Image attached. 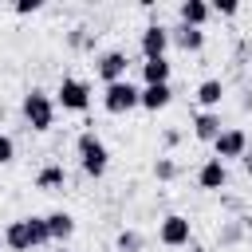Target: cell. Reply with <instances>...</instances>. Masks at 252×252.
<instances>
[{"label": "cell", "instance_id": "obj_1", "mask_svg": "<svg viewBox=\"0 0 252 252\" xmlns=\"http://www.w3.org/2000/svg\"><path fill=\"white\" fill-rule=\"evenodd\" d=\"M75 158H79V169L87 173V177H106V169H110V150H106V142L94 134V130H79V138H75Z\"/></svg>", "mask_w": 252, "mask_h": 252}, {"label": "cell", "instance_id": "obj_2", "mask_svg": "<svg viewBox=\"0 0 252 252\" xmlns=\"http://www.w3.org/2000/svg\"><path fill=\"white\" fill-rule=\"evenodd\" d=\"M20 114H24V122H28L32 134H47V130L55 126V98H51L43 87H32V91H24V98H20Z\"/></svg>", "mask_w": 252, "mask_h": 252}, {"label": "cell", "instance_id": "obj_3", "mask_svg": "<svg viewBox=\"0 0 252 252\" xmlns=\"http://www.w3.org/2000/svg\"><path fill=\"white\" fill-rule=\"evenodd\" d=\"M51 98H55V106H63V110L83 114V110L91 106V83H87V79H75V75H63Z\"/></svg>", "mask_w": 252, "mask_h": 252}, {"label": "cell", "instance_id": "obj_4", "mask_svg": "<svg viewBox=\"0 0 252 252\" xmlns=\"http://www.w3.org/2000/svg\"><path fill=\"white\" fill-rule=\"evenodd\" d=\"M158 244L161 248H189L193 244V220L181 213H169L158 220Z\"/></svg>", "mask_w": 252, "mask_h": 252}, {"label": "cell", "instance_id": "obj_5", "mask_svg": "<svg viewBox=\"0 0 252 252\" xmlns=\"http://www.w3.org/2000/svg\"><path fill=\"white\" fill-rule=\"evenodd\" d=\"M91 67H94V75L102 79V87H110V83H122V79H126V71H130V55H126L122 47H110V51H98Z\"/></svg>", "mask_w": 252, "mask_h": 252}, {"label": "cell", "instance_id": "obj_6", "mask_svg": "<svg viewBox=\"0 0 252 252\" xmlns=\"http://www.w3.org/2000/svg\"><path fill=\"white\" fill-rule=\"evenodd\" d=\"M138 91L142 87H134L130 79L102 87V110L106 114H130V110H138Z\"/></svg>", "mask_w": 252, "mask_h": 252}, {"label": "cell", "instance_id": "obj_7", "mask_svg": "<svg viewBox=\"0 0 252 252\" xmlns=\"http://www.w3.org/2000/svg\"><path fill=\"white\" fill-rule=\"evenodd\" d=\"M244 150H248V130L244 126H224L213 138V158L217 161H240Z\"/></svg>", "mask_w": 252, "mask_h": 252}, {"label": "cell", "instance_id": "obj_8", "mask_svg": "<svg viewBox=\"0 0 252 252\" xmlns=\"http://www.w3.org/2000/svg\"><path fill=\"white\" fill-rule=\"evenodd\" d=\"M138 51H142V59H165V51H169V28L158 24V20H150L138 32Z\"/></svg>", "mask_w": 252, "mask_h": 252}, {"label": "cell", "instance_id": "obj_9", "mask_svg": "<svg viewBox=\"0 0 252 252\" xmlns=\"http://www.w3.org/2000/svg\"><path fill=\"white\" fill-rule=\"evenodd\" d=\"M205 28H185V24H173L169 28V47H177V51H185V55H197V51H205Z\"/></svg>", "mask_w": 252, "mask_h": 252}, {"label": "cell", "instance_id": "obj_10", "mask_svg": "<svg viewBox=\"0 0 252 252\" xmlns=\"http://www.w3.org/2000/svg\"><path fill=\"white\" fill-rule=\"evenodd\" d=\"M224 185H228V169H224V161L205 158V161L197 165V189H205V193H220Z\"/></svg>", "mask_w": 252, "mask_h": 252}, {"label": "cell", "instance_id": "obj_11", "mask_svg": "<svg viewBox=\"0 0 252 252\" xmlns=\"http://www.w3.org/2000/svg\"><path fill=\"white\" fill-rule=\"evenodd\" d=\"M224 94H228V83L224 79H201L197 83V91H193V98H197V106L201 110H220V102H224Z\"/></svg>", "mask_w": 252, "mask_h": 252}, {"label": "cell", "instance_id": "obj_12", "mask_svg": "<svg viewBox=\"0 0 252 252\" xmlns=\"http://www.w3.org/2000/svg\"><path fill=\"white\" fill-rule=\"evenodd\" d=\"M213 20V8L205 4V0H181L177 4V24H185V28H205Z\"/></svg>", "mask_w": 252, "mask_h": 252}, {"label": "cell", "instance_id": "obj_13", "mask_svg": "<svg viewBox=\"0 0 252 252\" xmlns=\"http://www.w3.org/2000/svg\"><path fill=\"white\" fill-rule=\"evenodd\" d=\"M189 126H193V138H197V142H213V138L224 130V122H220V110H197Z\"/></svg>", "mask_w": 252, "mask_h": 252}, {"label": "cell", "instance_id": "obj_14", "mask_svg": "<svg viewBox=\"0 0 252 252\" xmlns=\"http://www.w3.org/2000/svg\"><path fill=\"white\" fill-rule=\"evenodd\" d=\"M47 220V232H51V244H67L75 236V217L67 209H55V213H43Z\"/></svg>", "mask_w": 252, "mask_h": 252}, {"label": "cell", "instance_id": "obj_15", "mask_svg": "<svg viewBox=\"0 0 252 252\" xmlns=\"http://www.w3.org/2000/svg\"><path fill=\"white\" fill-rule=\"evenodd\" d=\"M252 228V220L248 217H228V220H220V228H217V244L220 248H236V244H244V232Z\"/></svg>", "mask_w": 252, "mask_h": 252}, {"label": "cell", "instance_id": "obj_16", "mask_svg": "<svg viewBox=\"0 0 252 252\" xmlns=\"http://www.w3.org/2000/svg\"><path fill=\"white\" fill-rule=\"evenodd\" d=\"M169 102H173V87H169V83H161V87H142V91H138V106L150 110V114L165 110Z\"/></svg>", "mask_w": 252, "mask_h": 252}, {"label": "cell", "instance_id": "obj_17", "mask_svg": "<svg viewBox=\"0 0 252 252\" xmlns=\"http://www.w3.org/2000/svg\"><path fill=\"white\" fill-rule=\"evenodd\" d=\"M63 185H67V169H63L59 161L39 165V173H35V189H39V193H59Z\"/></svg>", "mask_w": 252, "mask_h": 252}, {"label": "cell", "instance_id": "obj_18", "mask_svg": "<svg viewBox=\"0 0 252 252\" xmlns=\"http://www.w3.org/2000/svg\"><path fill=\"white\" fill-rule=\"evenodd\" d=\"M173 79V63L169 59H142V87H161Z\"/></svg>", "mask_w": 252, "mask_h": 252}, {"label": "cell", "instance_id": "obj_19", "mask_svg": "<svg viewBox=\"0 0 252 252\" xmlns=\"http://www.w3.org/2000/svg\"><path fill=\"white\" fill-rule=\"evenodd\" d=\"M4 248L8 252H32V236H28V220H8L4 224Z\"/></svg>", "mask_w": 252, "mask_h": 252}, {"label": "cell", "instance_id": "obj_20", "mask_svg": "<svg viewBox=\"0 0 252 252\" xmlns=\"http://www.w3.org/2000/svg\"><path fill=\"white\" fill-rule=\"evenodd\" d=\"M114 252H146V236H142L138 228H118Z\"/></svg>", "mask_w": 252, "mask_h": 252}, {"label": "cell", "instance_id": "obj_21", "mask_svg": "<svg viewBox=\"0 0 252 252\" xmlns=\"http://www.w3.org/2000/svg\"><path fill=\"white\" fill-rule=\"evenodd\" d=\"M24 220H28V236H32V248H47V244H51L47 220H43V217H24Z\"/></svg>", "mask_w": 252, "mask_h": 252}, {"label": "cell", "instance_id": "obj_22", "mask_svg": "<svg viewBox=\"0 0 252 252\" xmlns=\"http://www.w3.org/2000/svg\"><path fill=\"white\" fill-rule=\"evenodd\" d=\"M177 173H181V165H177L173 158H165V154L154 158V177H158V181H177Z\"/></svg>", "mask_w": 252, "mask_h": 252}, {"label": "cell", "instance_id": "obj_23", "mask_svg": "<svg viewBox=\"0 0 252 252\" xmlns=\"http://www.w3.org/2000/svg\"><path fill=\"white\" fill-rule=\"evenodd\" d=\"M16 161V138L0 130V165H12Z\"/></svg>", "mask_w": 252, "mask_h": 252}, {"label": "cell", "instance_id": "obj_24", "mask_svg": "<svg viewBox=\"0 0 252 252\" xmlns=\"http://www.w3.org/2000/svg\"><path fill=\"white\" fill-rule=\"evenodd\" d=\"M12 12L16 16H35V12H43V4L39 0H20V4H12Z\"/></svg>", "mask_w": 252, "mask_h": 252}, {"label": "cell", "instance_id": "obj_25", "mask_svg": "<svg viewBox=\"0 0 252 252\" xmlns=\"http://www.w3.org/2000/svg\"><path fill=\"white\" fill-rule=\"evenodd\" d=\"M209 8H213V16H236V12H240L236 0H217V4H209Z\"/></svg>", "mask_w": 252, "mask_h": 252}, {"label": "cell", "instance_id": "obj_26", "mask_svg": "<svg viewBox=\"0 0 252 252\" xmlns=\"http://www.w3.org/2000/svg\"><path fill=\"white\" fill-rule=\"evenodd\" d=\"M161 146H165V150L181 146V130H173V126H169V130H161Z\"/></svg>", "mask_w": 252, "mask_h": 252}, {"label": "cell", "instance_id": "obj_27", "mask_svg": "<svg viewBox=\"0 0 252 252\" xmlns=\"http://www.w3.org/2000/svg\"><path fill=\"white\" fill-rule=\"evenodd\" d=\"M240 165H244V173L252 177V138H248V150H244V158H240Z\"/></svg>", "mask_w": 252, "mask_h": 252}, {"label": "cell", "instance_id": "obj_28", "mask_svg": "<svg viewBox=\"0 0 252 252\" xmlns=\"http://www.w3.org/2000/svg\"><path fill=\"white\" fill-rule=\"evenodd\" d=\"M240 110H244V114L252 110V91H244V98H240Z\"/></svg>", "mask_w": 252, "mask_h": 252}, {"label": "cell", "instance_id": "obj_29", "mask_svg": "<svg viewBox=\"0 0 252 252\" xmlns=\"http://www.w3.org/2000/svg\"><path fill=\"white\" fill-rule=\"evenodd\" d=\"M189 252H209V248H201V244H189Z\"/></svg>", "mask_w": 252, "mask_h": 252}, {"label": "cell", "instance_id": "obj_30", "mask_svg": "<svg viewBox=\"0 0 252 252\" xmlns=\"http://www.w3.org/2000/svg\"><path fill=\"white\" fill-rule=\"evenodd\" d=\"M55 252H67V244H59V248H55Z\"/></svg>", "mask_w": 252, "mask_h": 252}]
</instances>
